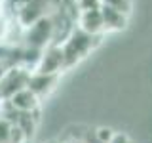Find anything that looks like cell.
Returning a JSON list of instances; mask_svg holds the SVG:
<instances>
[{
  "instance_id": "obj_1",
  "label": "cell",
  "mask_w": 152,
  "mask_h": 143,
  "mask_svg": "<svg viewBox=\"0 0 152 143\" xmlns=\"http://www.w3.org/2000/svg\"><path fill=\"white\" fill-rule=\"evenodd\" d=\"M99 38L101 36L88 35L82 29L74 27L72 31L63 38V42H59L61 50H63V57H65V71L72 69V67H76L82 59H86V57L95 50V46L99 44Z\"/></svg>"
},
{
  "instance_id": "obj_2",
  "label": "cell",
  "mask_w": 152,
  "mask_h": 143,
  "mask_svg": "<svg viewBox=\"0 0 152 143\" xmlns=\"http://www.w3.org/2000/svg\"><path fill=\"white\" fill-rule=\"evenodd\" d=\"M23 40H25V48L42 52L46 46L55 42V17L48 13L32 25H28L23 32Z\"/></svg>"
},
{
  "instance_id": "obj_3",
  "label": "cell",
  "mask_w": 152,
  "mask_h": 143,
  "mask_svg": "<svg viewBox=\"0 0 152 143\" xmlns=\"http://www.w3.org/2000/svg\"><path fill=\"white\" fill-rule=\"evenodd\" d=\"M31 76V69L25 65H12L6 69V73L0 78V99H8L10 95H13L17 90L25 88L27 80Z\"/></svg>"
},
{
  "instance_id": "obj_4",
  "label": "cell",
  "mask_w": 152,
  "mask_h": 143,
  "mask_svg": "<svg viewBox=\"0 0 152 143\" xmlns=\"http://www.w3.org/2000/svg\"><path fill=\"white\" fill-rule=\"evenodd\" d=\"M34 71L38 73H46V74H61L65 71V57L61 44L51 42L50 46H46L40 54V59L34 67Z\"/></svg>"
},
{
  "instance_id": "obj_5",
  "label": "cell",
  "mask_w": 152,
  "mask_h": 143,
  "mask_svg": "<svg viewBox=\"0 0 152 143\" xmlns=\"http://www.w3.org/2000/svg\"><path fill=\"white\" fill-rule=\"evenodd\" d=\"M48 0H23L17 8V23L23 29H27L28 25H32L34 21H38L40 17L48 15Z\"/></svg>"
},
{
  "instance_id": "obj_6",
  "label": "cell",
  "mask_w": 152,
  "mask_h": 143,
  "mask_svg": "<svg viewBox=\"0 0 152 143\" xmlns=\"http://www.w3.org/2000/svg\"><path fill=\"white\" fill-rule=\"evenodd\" d=\"M6 101L12 105V109H15L17 113H27V114H36L38 109H40V103L42 99L32 92L28 90L27 86L21 90H17L13 95H10Z\"/></svg>"
},
{
  "instance_id": "obj_7",
  "label": "cell",
  "mask_w": 152,
  "mask_h": 143,
  "mask_svg": "<svg viewBox=\"0 0 152 143\" xmlns=\"http://www.w3.org/2000/svg\"><path fill=\"white\" fill-rule=\"evenodd\" d=\"M59 80H61V74H46V73H38V71H31V76L27 80V88L32 90L40 99H46L57 88Z\"/></svg>"
},
{
  "instance_id": "obj_8",
  "label": "cell",
  "mask_w": 152,
  "mask_h": 143,
  "mask_svg": "<svg viewBox=\"0 0 152 143\" xmlns=\"http://www.w3.org/2000/svg\"><path fill=\"white\" fill-rule=\"evenodd\" d=\"M101 17H103L104 32H120L129 23V13L122 12L118 8H112L108 4H103L101 6Z\"/></svg>"
},
{
  "instance_id": "obj_9",
  "label": "cell",
  "mask_w": 152,
  "mask_h": 143,
  "mask_svg": "<svg viewBox=\"0 0 152 143\" xmlns=\"http://www.w3.org/2000/svg\"><path fill=\"white\" fill-rule=\"evenodd\" d=\"M78 29L93 36L104 35V25L101 17V8L99 10H88V12H78Z\"/></svg>"
},
{
  "instance_id": "obj_10",
  "label": "cell",
  "mask_w": 152,
  "mask_h": 143,
  "mask_svg": "<svg viewBox=\"0 0 152 143\" xmlns=\"http://www.w3.org/2000/svg\"><path fill=\"white\" fill-rule=\"evenodd\" d=\"M91 133H93L95 139H99L101 143H110L112 137L116 136V130H114V128H110V126H99L97 130L91 132Z\"/></svg>"
},
{
  "instance_id": "obj_11",
  "label": "cell",
  "mask_w": 152,
  "mask_h": 143,
  "mask_svg": "<svg viewBox=\"0 0 152 143\" xmlns=\"http://www.w3.org/2000/svg\"><path fill=\"white\" fill-rule=\"evenodd\" d=\"M101 2L108 4V6H112V8H118L126 13H131V10H133V0H101Z\"/></svg>"
},
{
  "instance_id": "obj_12",
  "label": "cell",
  "mask_w": 152,
  "mask_h": 143,
  "mask_svg": "<svg viewBox=\"0 0 152 143\" xmlns=\"http://www.w3.org/2000/svg\"><path fill=\"white\" fill-rule=\"evenodd\" d=\"M103 6L101 0H76V10L78 12H88V10H99Z\"/></svg>"
},
{
  "instance_id": "obj_13",
  "label": "cell",
  "mask_w": 152,
  "mask_h": 143,
  "mask_svg": "<svg viewBox=\"0 0 152 143\" xmlns=\"http://www.w3.org/2000/svg\"><path fill=\"white\" fill-rule=\"evenodd\" d=\"M110 143H133L131 141V137L127 136V133H124V132H116V136L112 137V141Z\"/></svg>"
},
{
  "instance_id": "obj_14",
  "label": "cell",
  "mask_w": 152,
  "mask_h": 143,
  "mask_svg": "<svg viewBox=\"0 0 152 143\" xmlns=\"http://www.w3.org/2000/svg\"><path fill=\"white\" fill-rule=\"evenodd\" d=\"M63 143H88V141H86V137H70V139H66Z\"/></svg>"
},
{
  "instance_id": "obj_15",
  "label": "cell",
  "mask_w": 152,
  "mask_h": 143,
  "mask_svg": "<svg viewBox=\"0 0 152 143\" xmlns=\"http://www.w3.org/2000/svg\"><path fill=\"white\" fill-rule=\"evenodd\" d=\"M86 141H88V143H101L99 139H95V137H93V133H91V132H89L88 136H86Z\"/></svg>"
},
{
  "instance_id": "obj_16",
  "label": "cell",
  "mask_w": 152,
  "mask_h": 143,
  "mask_svg": "<svg viewBox=\"0 0 152 143\" xmlns=\"http://www.w3.org/2000/svg\"><path fill=\"white\" fill-rule=\"evenodd\" d=\"M25 143H31V139H27V141H25Z\"/></svg>"
},
{
  "instance_id": "obj_17",
  "label": "cell",
  "mask_w": 152,
  "mask_h": 143,
  "mask_svg": "<svg viewBox=\"0 0 152 143\" xmlns=\"http://www.w3.org/2000/svg\"><path fill=\"white\" fill-rule=\"evenodd\" d=\"M48 143H53V141H48Z\"/></svg>"
}]
</instances>
